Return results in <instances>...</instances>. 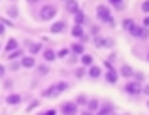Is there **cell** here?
<instances>
[{
    "label": "cell",
    "mask_w": 149,
    "mask_h": 115,
    "mask_svg": "<svg viewBox=\"0 0 149 115\" xmlns=\"http://www.w3.org/2000/svg\"><path fill=\"white\" fill-rule=\"evenodd\" d=\"M55 15H57V8L51 6V4H47V6H44L40 10V17L44 19V21H49V19H53Z\"/></svg>",
    "instance_id": "cell-1"
},
{
    "label": "cell",
    "mask_w": 149,
    "mask_h": 115,
    "mask_svg": "<svg viewBox=\"0 0 149 115\" xmlns=\"http://www.w3.org/2000/svg\"><path fill=\"white\" fill-rule=\"evenodd\" d=\"M96 15H98L100 21H104V23H111V11H109V8H106V6H98V8H96Z\"/></svg>",
    "instance_id": "cell-2"
},
{
    "label": "cell",
    "mask_w": 149,
    "mask_h": 115,
    "mask_svg": "<svg viewBox=\"0 0 149 115\" xmlns=\"http://www.w3.org/2000/svg\"><path fill=\"white\" fill-rule=\"evenodd\" d=\"M128 32H130L132 36H136V38H147V30L142 29V26H138L136 23H132V25L128 26Z\"/></svg>",
    "instance_id": "cell-3"
},
{
    "label": "cell",
    "mask_w": 149,
    "mask_h": 115,
    "mask_svg": "<svg viewBox=\"0 0 149 115\" xmlns=\"http://www.w3.org/2000/svg\"><path fill=\"white\" fill-rule=\"evenodd\" d=\"M61 112L64 113V115H76L77 104H76V102H64V104H62V108H61Z\"/></svg>",
    "instance_id": "cell-4"
},
{
    "label": "cell",
    "mask_w": 149,
    "mask_h": 115,
    "mask_svg": "<svg viewBox=\"0 0 149 115\" xmlns=\"http://www.w3.org/2000/svg\"><path fill=\"white\" fill-rule=\"evenodd\" d=\"M125 91H127L128 94H140V93H142V87H140L138 81H130V83L125 85Z\"/></svg>",
    "instance_id": "cell-5"
},
{
    "label": "cell",
    "mask_w": 149,
    "mask_h": 115,
    "mask_svg": "<svg viewBox=\"0 0 149 115\" xmlns=\"http://www.w3.org/2000/svg\"><path fill=\"white\" fill-rule=\"evenodd\" d=\"M21 66H25V68H34V66H36V61H34V57H23Z\"/></svg>",
    "instance_id": "cell-6"
},
{
    "label": "cell",
    "mask_w": 149,
    "mask_h": 115,
    "mask_svg": "<svg viewBox=\"0 0 149 115\" xmlns=\"http://www.w3.org/2000/svg\"><path fill=\"white\" fill-rule=\"evenodd\" d=\"M85 104H87V109H89V112H96V109H98V106H100V102L96 100V98H93V100L85 102Z\"/></svg>",
    "instance_id": "cell-7"
},
{
    "label": "cell",
    "mask_w": 149,
    "mask_h": 115,
    "mask_svg": "<svg viewBox=\"0 0 149 115\" xmlns=\"http://www.w3.org/2000/svg\"><path fill=\"white\" fill-rule=\"evenodd\" d=\"M64 23H62V21H58V23H55V25L53 26H51V32H53V34H58V32H62V30H64Z\"/></svg>",
    "instance_id": "cell-8"
},
{
    "label": "cell",
    "mask_w": 149,
    "mask_h": 115,
    "mask_svg": "<svg viewBox=\"0 0 149 115\" xmlns=\"http://www.w3.org/2000/svg\"><path fill=\"white\" fill-rule=\"evenodd\" d=\"M66 8H68V11H72V13H76V11L79 10L76 0H68V2H66Z\"/></svg>",
    "instance_id": "cell-9"
},
{
    "label": "cell",
    "mask_w": 149,
    "mask_h": 115,
    "mask_svg": "<svg viewBox=\"0 0 149 115\" xmlns=\"http://www.w3.org/2000/svg\"><path fill=\"white\" fill-rule=\"evenodd\" d=\"M72 36H76V38H83V29H81V25H76L72 29Z\"/></svg>",
    "instance_id": "cell-10"
},
{
    "label": "cell",
    "mask_w": 149,
    "mask_h": 115,
    "mask_svg": "<svg viewBox=\"0 0 149 115\" xmlns=\"http://www.w3.org/2000/svg\"><path fill=\"white\" fill-rule=\"evenodd\" d=\"M55 94H57V87H55V85H51L49 89L44 91V96L45 98H51V96H55Z\"/></svg>",
    "instance_id": "cell-11"
},
{
    "label": "cell",
    "mask_w": 149,
    "mask_h": 115,
    "mask_svg": "<svg viewBox=\"0 0 149 115\" xmlns=\"http://www.w3.org/2000/svg\"><path fill=\"white\" fill-rule=\"evenodd\" d=\"M6 102L8 104H19V102H21V96H19V94H10V96L6 98Z\"/></svg>",
    "instance_id": "cell-12"
},
{
    "label": "cell",
    "mask_w": 149,
    "mask_h": 115,
    "mask_svg": "<svg viewBox=\"0 0 149 115\" xmlns=\"http://www.w3.org/2000/svg\"><path fill=\"white\" fill-rule=\"evenodd\" d=\"M55 57H57V55H55V51H51V49H44V59L45 61H55Z\"/></svg>",
    "instance_id": "cell-13"
},
{
    "label": "cell",
    "mask_w": 149,
    "mask_h": 115,
    "mask_svg": "<svg viewBox=\"0 0 149 115\" xmlns=\"http://www.w3.org/2000/svg\"><path fill=\"white\" fill-rule=\"evenodd\" d=\"M121 74H123V77H132L134 76V72H132L130 66H123V68H121Z\"/></svg>",
    "instance_id": "cell-14"
},
{
    "label": "cell",
    "mask_w": 149,
    "mask_h": 115,
    "mask_svg": "<svg viewBox=\"0 0 149 115\" xmlns=\"http://www.w3.org/2000/svg\"><path fill=\"white\" fill-rule=\"evenodd\" d=\"M81 64L83 66H91L93 64V57L91 55H81Z\"/></svg>",
    "instance_id": "cell-15"
},
{
    "label": "cell",
    "mask_w": 149,
    "mask_h": 115,
    "mask_svg": "<svg viewBox=\"0 0 149 115\" xmlns=\"http://www.w3.org/2000/svg\"><path fill=\"white\" fill-rule=\"evenodd\" d=\"M6 49H8V51H13V49H17V40L10 38V40H8V45H6Z\"/></svg>",
    "instance_id": "cell-16"
},
{
    "label": "cell",
    "mask_w": 149,
    "mask_h": 115,
    "mask_svg": "<svg viewBox=\"0 0 149 115\" xmlns=\"http://www.w3.org/2000/svg\"><path fill=\"white\" fill-rule=\"evenodd\" d=\"M89 76L91 77H98L100 76V68L98 66H91V68H89Z\"/></svg>",
    "instance_id": "cell-17"
},
{
    "label": "cell",
    "mask_w": 149,
    "mask_h": 115,
    "mask_svg": "<svg viewBox=\"0 0 149 115\" xmlns=\"http://www.w3.org/2000/svg\"><path fill=\"white\" fill-rule=\"evenodd\" d=\"M74 15H76V25H81V23L85 21V15H83V11H79V10H77Z\"/></svg>",
    "instance_id": "cell-18"
},
{
    "label": "cell",
    "mask_w": 149,
    "mask_h": 115,
    "mask_svg": "<svg viewBox=\"0 0 149 115\" xmlns=\"http://www.w3.org/2000/svg\"><path fill=\"white\" fill-rule=\"evenodd\" d=\"M106 79H108L109 83H115V81H117V74L113 72V70H109V72L106 74Z\"/></svg>",
    "instance_id": "cell-19"
},
{
    "label": "cell",
    "mask_w": 149,
    "mask_h": 115,
    "mask_svg": "<svg viewBox=\"0 0 149 115\" xmlns=\"http://www.w3.org/2000/svg\"><path fill=\"white\" fill-rule=\"evenodd\" d=\"M111 113H113V108H111V106H104V108L98 112V115H111Z\"/></svg>",
    "instance_id": "cell-20"
},
{
    "label": "cell",
    "mask_w": 149,
    "mask_h": 115,
    "mask_svg": "<svg viewBox=\"0 0 149 115\" xmlns=\"http://www.w3.org/2000/svg\"><path fill=\"white\" fill-rule=\"evenodd\" d=\"M55 87H57V93H62L64 89H68V83L61 81V83H55Z\"/></svg>",
    "instance_id": "cell-21"
},
{
    "label": "cell",
    "mask_w": 149,
    "mask_h": 115,
    "mask_svg": "<svg viewBox=\"0 0 149 115\" xmlns=\"http://www.w3.org/2000/svg\"><path fill=\"white\" fill-rule=\"evenodd\" d=\"M40 51H42V45H40V43H32V45H30V53H40Z\"/></svg>",
    "instance_id": "cell-22"
},
{
    "label": "cell",
    "mask_w": 149,
    "mask_h": 115,
    "mask_svg": "<svg viewBox=\"0 0 149 115\" xmlns=\"http://www.w3.org/2000/svg\"><path fill=\"white\" fill-rule=\"evenodd\" d=\"M72 51H74V53H83V45H81V43H74V45H72Z\"/></svg>",
    "instance_id": "cell-23"
},
{
    "label": "cell",
    "mask_w": 149,
    "mask_h": 115,
    "mask_svg": "<svg viewBox=\"0 0 149 115\" xmlns=\"http://www.w3.org/2000/svg\"><path fill=\"white\" fill-rule=\"evenodd\" d=\"M109 43H111V42H109V40H102V38H96V45H98V47L109 45Z\"/></svg>",
    "instance_id": "cell-24"
},
{
    "label": "cell",
    "mask_w": 149,
    "mask_h": 115,
    "mask_svg": "<svg viewBox=\"0 0 149 115\" xmlns=\"http://www.w3.org/2000/svg\"><path fill=\"white\" fill-rule=\"evenodd\" d=\"M17 57H21V51H19V49H13L10 53V59H17Z\"/></svg>",
    "instance_id": "cell-25"
},
{
    "label": "cell",
    "mask_w": 149,
    "mask_h": 115,
    "mask_svg": "<svg viewBox=\"0 0 149 115\" xmlns=\"http://www.w3.org/2000/svg\"><path fill=\"white\" fill-rule=\"evenodd\" d=\"M132 23H134L132 19H125V21H123V26H125V29H128V26H130Z\"/></svg>",
    "instance_id": "cell-26"
},
{
    "label": "cell",
    "mask_w": 149,
    "mask_h": 115,
    "mask_svg": "<svg viewBox=\"0 0 149 115\" xmlns=\"http://www.w3.org/2000/svg\"><path fill=\"white\" fill-rule=\"evenodd\" d=\"M8 13H10L11 17H15V15H17V10H15V8H10V10H8Z\"/></svg>",
    "instance_id": "cell-27"
},
{
    "label": "cell",
    "mask_w": 149,
    "mask_h": 115,
    "mask_svg": "<svg viewBox=\"0 0 149 115\" xmlns=\"http://www.w3.org/2000/svg\"><path fill=\"white\" fill-rule=\"evenodd\" d=\"M38 74H40V76L42 74H47V68H45V66H40V68H38Z\"/></svg>",
    "instance_id": "cell-28"
},
{
    "label": "cell",
    "mask_w": 149,
    "mask_h": 115,
    "mask_svg": "<svg viewBox=\"0 0 149 115\" xmlns=\"http://www.w3.org/2000/svg\"><path fill=\"white\" fill-rule=\"evenodd\" d=\"M142 10H143V11H149V2H147V0L142 4Z\"/></svg>",
    "instance_id": "cell-29"
},
{
    "label": "cell",
    "mask_w": 149,
    "mask_h": 115,
    "mask_svg": "<svg viewBox=\"0 0 149 115\" xmlns=\"http://www.w3.org/2000/svg\"><path fill=\"white\" fill-rule=\"evenodd\" d=\"M85 102H87V98H85V96H79V98H77V104H85Z\"/></svg>",
    "instance_id": "cell-30"
},
{
    "label": "cell",
    "mask_w": 149,
    "mask_h": 115,
    "mask_svg": "<svg viewBox=\"0 0 149 115\" xmlns=\"http://www.w3.org/2000/svg\"><path fill=\"white\" fill-rule=\"evenodd\" d=\"M76 76H77V77H81V76H83V70H81V68H79V70H76Z\"/></svg>",
    "instance_id": "cell-31"
},
{
    "label": "cell",
    "mask_w": 149,
    "mask_h": 115,
    "mask_svg": "<svg viewBox=\"0 0 149 115\" xmlns=\"http://www.w3.org/2000/svg\"><path fill=\"white\" fill-rule=\"evenodd\" d=\"M44 115H57V113H55V109H49V112H45Z\"/></svg>",
    "instance_id": "cell-32"
},
{
    "label": "cell",
    "mask_w": 149,
    "mask_h": 115,
    "mask_svg": "<svg viewBox=\"0 0 149 115\" xmlns=\"http://www.w3.org/2000/svg\"><path fill=\"white\" fill-rule=\"evenodd\" d=\"M4 72H6V70H4V66H0V77L4 76Z\"/></svg>",
    "instance_id": "cell-33"
},
{
    "label": "cell",
    "mask_w": 149,
    "mask_h": 115,
    "mask_svg": "<svg viewBox=\"0 0 149 115\" xmlns=\"http://www.w3.org/2000/svg\"><path fill=\"white\" fill-rule=\"evenodd\" d=\"M111 4H115V6H119V0H109Z\"/></svg>",
    "instance_id": "cell-34"
},
{
    "label": "cell",
    "mask_w": 149,
    "mask_h": 115,
    "mask_svg": "<svg viewBox=\"0 0 149 115\" xmlns=\"http://www.w3.org/2000/svg\"><path fill=\"white\" fill-rule=\"evenodd\" d=\"M81 115H93V112H89V109H87V112H83Z\"/></svg>",
    "instance_id": "cell-35"
},
{
    "label": "cell",
    "mask_w": 149,
    "mask_h": 115,
    "mask_svg": "<svg viewBox=\"0 0 149 115\" xmlns=\"http://www.w3.org/2000/svg\"><path fill=\"white\" fill-rule=\"evenodd\" d=\"M0 34H4V25L0 23Z\"/></svg>",
    "instance_id": "cell-36"
},
{
    "label": "cell",
    "mask_w": 149,
    "mask_h": 115,
    "mask_svg": "<svg viewBox=\"0 0 149 115\" xmlns=\"http://www.w3.org/2000/svg\"><path fill=\"white\" fill-rule=\"evenodd\" d=\"M26 2H30V4H36V2H40V0H26Z\"/></svg>",
    "instance_id": "cell-37"
},
{
    "label": "cell",
    "mask_w": 149,
    "mask_h": 115,
    "mask_svg": "<svg viewBox=\"0 0 149 115\" xmlns=\"http://www.w3.org/2000/svg\"><path fill=\"white\" fill-rule=\"evenodd\" d=\"M119 2H121V0H119Z\"/></svg>",
    "instance_id": "cell-38"
}]
</instances>
